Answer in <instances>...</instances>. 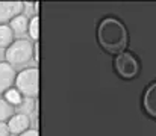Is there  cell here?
Instances as JSON below:
<instances>
[{
    "mask_svg": "<svg viewBox=\"0 0 156 136\" xmlns=\"http://www.w3.org/2000/svg\"><path fill=\"white\" fill-rule=\"evenodd\" d=\"M14 41V33L9 24H0V48H8Z\"/></svg>",
    "mask_w": 156,
    "mask_h": 136,
    "instance_id": "30bf717a",
    "label": "cell"
},
{
    "mask_svg": "<svg viewBox=\"0 0 156 136\" xmlns=\"http://www.w3.org/2000/svg\"><path fill=\"white\" fill-rule=\"evenodd\" d=\"M38 9H40V5L38 2H23V15H26L27 18L30 17H35L38 15Z\"/></svg>",
    "mask_w": 156,
    "mask_h": 136,
    "instance_id": "9a60e30c",
    "label": "cell"
},
{
    "mask_svg": "<svg viewBox=\"0 0 156 136\" xmlns=\"http://www.w3.org/2000/svg\"><path fill=\"white\" fill-rule=\"evenodd\" d=\"M114 68L123 79H135L140 73V62L136 56L130 51H121L115 54L114 59Z\"/></svg>",
    "mask_w": 156,
    "mask_h": 136,
    "instance_id": "277c9868",
    "label": "cell"
},
{
    "mask_svg": "<svg viewBox=\"0 0 156 136\" xmlns=\"http://www.w3.org/2000/svg\"><path fill=\"white\" fill-rule=\"evenodd\" d=\"M34 58H35V62L40 61V45H38V41L34 44Z\"/></svg>",
    "mask_w": 156,
    "mask_h": 136,
    "instance_id": "e0dca14e",
    "label": "cell"
},
{
    "mask_svg": "<svg viewBox=\"0 0 156 136\" xmlns=\"http://www.w3.org/2000/svg\"><path fill=\"white\" fill-rule=\"evenodd\" d=\"M27 32H29V37L37 43L38 38H40V17L35 15L29 20V26H27Z\"/></svg>",
    "mask_w": 156,
    "mask_h": 136,
    "instance_id": "7c38bea8",
    "label": "cell"
},
{
    "mask_svg": "<svg viewBox=\"0 0 156 136\" xmlns=\"http://www.w3.org/2000/svg\"><path fill=\"white\" fill-rule=\"evenodd\" d=\"M18 136H40V133H38L37 129H27V130H24L23 133H20Z\"/></svg>",
    "mask_w": 156,
    "mask_h": 136,
    "instance_id": "2e32d148",
    "label": "cell"
},
{
    "mask_svg": "<svg viewBox=\"0 0 156 136\" xmlns=\"http://www.w3.org/2000/svg\"><path fill=\"white\" fill-rule=\"evenodd\" d=\"M20 106V113H26L29 115L30 112L37 110V98H23L21 103L18 104Z\"/></svg>",
    "mask_w": 156,
    "mask_h": 136,
    "instance_id": "5bb4252c",
    "label": "cell"
},
{
    "mask_svg": "<svg viewBox=\"0 0 156 136\" xmlns=\"http://www.w3.org/2000/svg\"><path fill=\"white\" fill-rule=\"evenodd\" d=\"M27 26H29V18L23 14L14 17L11 21H9V27L14 33V37H23L26 32H27Z\"/></svg>",
    "mask_w": 156,
    "mask_h": 136,
    "instance_id": "9c48e42d",
    "label": "cell"
},
{
    "mask_svg": "<svg viewBox=\"0 0 156 136\" xmlns=\"http://www.w3.org/2000/svg\"><path fill=\"white\" fill-rule=\"evenodd\" d=\"M15 70L8 62H0V95H3L15 82Z\"/></svg>",
    "mask_w": 156,
    "mask_h": 136,
    "instance_id": "8992f818",
    "label": "cell"
},
{
    "mask_svg": "<svg viewBox=\"0 0 156 136\" xmlns=\"http://www.w3.org/2000/svg\"><path fill=\"white\" fill-rule=\"evenodd\" d=\"M3 95H5L3 98H5L11 106H18V104L21 103V100H23V95L20 94V91L17 89V88H9Z\"/></svg>",
    "mask_w": 156,
    "mask_h": 136,
    "instance_id": "8fae6325",
    "label": "cell"
},
{
    "mask_svg": "<svg viewBox=\"0 0 156 136\" xmlns=\"http://www.w3.org/2000/svg\"><path fill=\"white\" fill-rule=\"evenodd\" d=\"M0 136H9V130L6 127V123H0Z\"/></svg>",
    "mask_w": 156,
    "mask_h": 136,
    "instance_id": "ac0fdd59",
    "label": "cell"
},
{
    "mask_svg": "<svg viewBox=\"0 0 156 136\" xmlns=\"http://www.w3.org/2000/svg\"><path fill=\"white\" fill-rule=\"evenodd\" d=\"M6 127H8L9 133L20 135V133H23L24 130H27L30 127V118L26 113H15L8 120Z\"/></svg>",
    "mask_w": 156,
    "mask_h": 136,
    "instance_id": "52a82bcc",
    "label": "cell"
},
{
    "mask_svg": "<svg viewBox=\"0 0 156 136\" xmlns=\"http://www.w3.org/2000/svg\"><path fill=\"white\" fill-rule=\"evenodd\" d=\"M5 58L6 62L14 65H23L26 62H29L34 58V44L29 40L20 38V40H14L12 44L9 45L5 51Z\"/></svg>",
    "mask_w": 156,
    "mask_h": 136,
    "instance_id": "3957f363",
    "label": "cell"
},
{
    "mask_svg": "<svg viewBox=\"0 0 156 136\" xmlns=\"http://www.w3.org/2000/svg\"><path fill=\"white\" fill-rule=\"evenodd\" d=\"M97 40L105 51L111 54H118L124 51L127 45V29L115 17H106L97 27Z\"/></svg>",
    "mask_w": 156,
    "mask_h": 136,
    "instance_id": "6da1fadb",
    "label": "cell"
},
{
    "mask_svg": "<svg viewBox=\"0 0 156 136\" xmlns=\"http://www.w3.org/2000/svg\"><path fill=\"white\" fill-rule=\"evenodd\" d=\"M14 115V106H11L5 98H0V123L8 121Z\"/></svg>",
    "mask_w": 156,
    "mask_h": 136,
    "instance_id": "4fadbf2b",
    "label": "cell"
},
{
    "mask_svg": "<svg viewBox=\"0 0 156 136\" xmlns=\"http://www.w3.org/2000/svg\"><path fill=\"white\" fill-rule=\"evenodd\" d=\"M15 88L27 98H37L40 94V71L37 67L24 68L15 76Z\"/></svg>",
    "mask_w": 156,
    "mask_h": 136,
    "instance_id": "7a4b0ae2",
    "label": "cell"
},
{
    "mask_svg": "<svg viewBox=\"0 0 156 136\" xmlns=\"http://www.w3.org/2000/svg\"><path fill=\"white\" fill-rule=\"evenodd\" d=\"M143 106L150 117L156 118V82L149 85V88L146 89L143 97Z\"/></svg>",
    "mask_w": 156,
    "mask_h": 136,
    "instance_id": "ba28073f",
    "label": "cell"
},
{
    "mask_svg": "<svg viewBox=\"0 0 156 136\" xmlns=\"http://www.w3.org/2000/svg\"><path fill=\"white\" fill-rule=\"evenodd\" d=\"M23 12L21 0H0V24H8L14 17Z\"/></svg>",
    "mask_w": 156,
    "mask_h": 136,
    "instance_id": "5b68a950",
    "label": "cell"
}]
</instances>
